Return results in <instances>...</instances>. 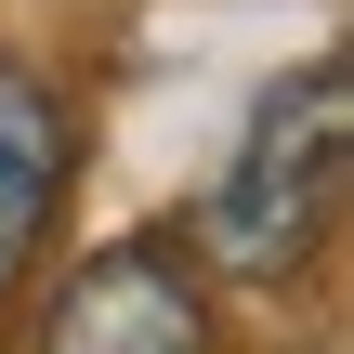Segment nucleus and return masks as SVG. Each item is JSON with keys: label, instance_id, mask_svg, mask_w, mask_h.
<instances>
[{"label": "nucleus", "instance_id": "obj_1", "mask_svg": "<svg viewBox=\"0 0 354 354\" xmlns=\"http://www.w3.org/2000/svg\"><path fill=\"white\" fill-rule=\"evenodd\" d=\"M342 210V53H315L302 79H276L236 131V158L210 171L197 197V250L184 263H223V276H302L315 236Z\"/></svg>", "mask_w": 354, "mask_h": 354}, {"label": "nucleus", "instance_id": "obj_3", "mask_svg": "<svg viewBox=\"0 0 354 354\" xmlns=\"http://www.w3.org/2000/svg\"><path fill=\"white\" fill-rule=\"evenodd\" d=\"M53 197H66V105H53V79H39V66H13V53H0V289L39 263Z\"/></svg>", "mask_w": 354, "mask_h": 354}, {"label": "nucleus", "instance_id": "obj_2", "mask_svg": "<svg viewBox=\"0 0 354 354\" xmlns=\"http://www.w3.org/2000/svg\"><path fill=\"white\" fill-rule=\"evenodd\" d=\"M39 354H210V289H197L184 236H105L53 289Z\"/></svg>", "mask_w": 354, "mask_h": 354}]
</instances>
